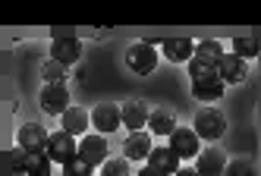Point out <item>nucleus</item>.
<instances>
[{
	"label": "nucleus",
	"instance_id": "15",
	"mask_svg": "<svg viewBox=\"0 0 261 176\" xmlns=\"http://www.w3.org/2000/svg\"><path fill=\"white\" fill-rule=\"evenodd\" d=\"M161 51H164L167 60H173V63H189L195 57V44L189 41V38H167V41L161 44Z\"/></svg>",
	"mask_w": 261,
	"mask_h": 176
},
{
	"label": "nucleus",
	"instance_id": "28",
	"mask_svg": "<svg viewBox=\"0 0 261 176\" xmlns=\"http://www.w3.org/2000/svg\"><path fill=\"white\" fill-rule=\"evenodd\" d=\"M139 176H161V173H158V170H151V167H142V170H139Z\"/></svg>",
	"mask_w": 261,
	"mask_h": 176
},
{
	"label": "nucleus",
	"instance_id": "26",
	"mask_svg": "<svg viewBox=\"0 0 261 176\" xmlns=\"http://www.w3.org/2000/svg\"><path fill=\"white\" fill-rule=\"evenodd\" d=\"M91 170L95 167H88L82 158H72L69 164H63V176H91Z\"/></svg>",
	"mask_w": 261,
	"mask_h": 176
},
{
	"label": "nucleus",
	"instance_id": "13",
	"mask_svg": "<svg viewBox=\"0 0 261 176\" xmlns=\"http://www.w3.org/2000/svg\"><path fill=\"white\" fill-rule=\"evenodd\" d=\"M148 120H151V110H148L145 101H129V104H123V126L126 129L142 132L148 126Z\"/></svg>",
	"mask_w": 261,
	"mask_h": 176
},
{
	"label": "nucleus",
	"instance_id": "9",
	"mask_svg": "<svg viewBox=\"0 0 261 176\" xmlns=\"http://www.w3.org/2000/svg\"><path fill=\"white\" fill-rule=\"evenodd\" d=\"M16 139H19V148H25L29 154H35V151H47L50 135H47L44 126H38V123H25Z\"/></svg>",
	"mask_w": 261,
	"mask_h": 176
},
{
	"label": "nucleus",
	"instance_id": "8",
	"mask_svg": "<svg viewBox=\"0 0 261 176\" xmlns=\"http://www.w3.org/2000/svg\"><path fill=\"white\" fill-rule=\"evenodd\" d=\"M148 167L158 170L161 176H176L179 173V154L167 145V148H154L151 154H148Z\"/></svg>",
	"mask_w": 261,
	"mask_h": 176
},
{
	"label": "nucleus",
	"instance_id": "1",
	"mask_svg": "<svg viewBox=\"0 0 261 176\" xmlns=\"http://www.w3.org/2000/svg\"><path fill=\"white\" fill-rule=\"evenodd\" d=\"M192 129L198 132V139L217 142L220 135L227 132V120H223V113H220V110L204 107V110H198V113H195V126H192Z\"/></svg>",
	"mask_w": 261,
	"mask_h": 176
},
{
	"label": "nucleus",
	"instance_id": "30",
	"mask_svg": "<svg viewBox=\"0 0 261 176\" xmlns=\"http://www.w3.org/2000/svg\"><path fill=\"white\" fill-rule=\"evenodd\" d=\"M91 176H95V173H91Z\"/></svg>",
	"mask_w": 261,
	"mask_h": 176
},
{
	"label": "nucleus",
	"instance_id": "11",
	"mask_svg": "<svg viewBox=\"0 0 261 176\" xmlns=\"http://www.w3.org/2000/svg\"><path fill=\"white\" fill-rule=\"evenodd\" d=\"M91 123H95V129H101V132H114L123 123V107H117V104H98L95 110H91Z\"/></svg>",
	"mask_w": 261,
	"mask_h": 176
},
{
	"label": "nucleus",
	"instance_id": "22",
	"mask_svg": "<svg viewBox=\"0 0 261 176\" xmlns=\"http://www.w3.org/2000/svg\"><path fill=\"white\" fill-rule=\"evenodd\" d=\"M195 57L198 60H208V63H220L223 47H220V41H198L195 44Z\"/></svg>",
	"mask_w": 261,
	"mask_h": 176
},
{
	"label": "nucleus",
	"instance_id": "17",
	"mask_svg": "<svg viewBox=\"0 0 261 176\" xmlns=\"http://www.w3.org/2000/svg\"><path fill=\"white\" fill-rule=\"evenodd\" d=\"M189 76H192V82H220L217 63L198 60V57H192V60H189Z\"/></svg>",
	"mask_w": 261,
	"mask_h": 176
},
{
	"label": "nucleus",
	"instance_id": "16",
	"mask_svg": "<svg viewBox=\"0 0 261 176\" xmlns=\"http://www.w3.org/2000/svg\"><path fill=\"white\" fill-rule=\"evenodd\" d=\"M151 135L148 132H129L126 135V142H123V154L129 161H145L148 154H151Z\"/></svg>",
	"mask_w": 261,
	"mask_h": 176
},
{
	"label": "nucleus",
	"instance_id": "6",
	"mask_svg": "<svg viewBox=\"0 0 261 176\" xmlns=\"http://www.w3.org/2000/svg\"><path fill=\"white\" fill-rule=\"evenodd\" d=\"M195 170L201 176H223V170H227V154H223L220 148H204L198 158H195Z\"/></svg>",
	"mask_w": 261,
	"mask_h": 176
},
{
	"label": "nucleus",
	"instance_id": "20",
	"mask_svg": "<svg viewBox=\"0 0 261 176\" xmlns=\"http://www.w3.org/2000/svg\"><path fill=\"white\" fill-rule=\"evenodd\" d=\"M50 158H47V151H35L29 154V167H25V176H50Z\"/></svg>",
	"mask_w": 261,
	"mask_h": 176
},
{
	"label": "nucleus",
	"instance_id": "23",
	"mask_svg": "<svg viewBox=\"0 0 261 176\" xmlns=\"http://www.w3.org/2000/svg\"><path fill=\"white\" fill-rule=\"evenodd\" d=\"M101 176H129V158H110L101 167Z\"/></svg>",
	"mask_w": 261,
	"mask_h": 176
},
{
	"label": "nucleus",
	"instance_id": "14",
	"mask_svg": "<svg viewBox=\"0 0 261 176\" xmlns=\"http://www.w3.org/2000/svg\"><path fill=\"white\" fill-rule=\"evenodd\" d=\"M25 167H29V151L19 148V145L0 154V173L4 176H22Z\"/></svg>",
	"mask_w": 261,
	"mask_h": 176
},
{
	"label": "nucleus",
	"instance_id": "10",
	"mask_svg": "<svg viewBox=\"0 0 261 176\" xmlns=\"http://www.w3.org/2000/svg\"><path fill=\"white\" fill-rule=\"evenodd\" d=\"M170 148L179 154V158H198V154H201V148H198V132L176 126L173 135H170Z\"/></svg>",
	"mask_w": 261,
	"mask_h": 176
},
{
	"label": "nucleus",
	"instance_id": "24",
	"mask_svg": "<svg viewBox=\"0 0 261 176\" xmlns=\"http://www.w3.org/2000/svg\"><path fill=\"white\" fill-rule=\"evenodd\" d=\"M233 54L242 57V60H249V57L258 54V41H255V38H236V41H233Z\"/></svg>",
	"mask_w": 261,
	"mask_h": 176
},
{
	"label": "nucleus",
	"instance_id": "27",
	"mask_svg": "<svg viewBox=\"0 0 261 176\" xmlns=\"http://www.w3.org/2000/svg\"><path fill=\"white\" fill-rule=\"evenodd\" d=\"M223 176H255V167H252V161H230Z\"/></svg>",
	"mask_w": 261,
	"mask_h": 176
},
{
	"label": "nucleus",
	"instance_id": "18",
	"mask_svg": "<svg viewBox=\"0 0 261 176\" xmlns=\"http://www.w3.org/2000/svg\"><path fill=\"white\" fill-rule=\"evenodd\" d=\"M88 123H91V116H88L82 107H69V110L63 113V129H66L69 135H82V129H88Z\"/></svg>",
	"mask_w": 261,
	"mask_h": 176
},
{
	"label": "nucleus",
	"instance_id": "19",
	"mask_svg": "<svg viewBox=\"0 0 261 176\" xmlns=\"http://www.w3.org/2000/svg\"><path fill=\"white\" fill-rule=\"evenodd\" d=\"M148 126H151L154 135H173L176 120H173L170 110H151V120H148Z\"/></svg>",
	"mask_w": 261,
	"mask_h": 176
},
{
	"label": "nucleus",
	"instance_id": "4",
	"mask_svg": "<svg viewBox=\"0 0 261 176\" xmlns=\"http://www.w3.org/2000/svg\"><path fill=\"white\" fill-rule=\"evenodd\" d=\"M79 158L88 167H104L107 164V139L104 135H85L79 142Z\"/></svg>",
	"mask_w": 261,
	"mask_h": 176
},
{
	"label": "nucleus",
	"instance_id": "25",
	"mask_svg": "<svg viewBox=\"0 0 261 176\" xmlns=\"http://www.w3.org/2000/svg\"><path fill=\"white\" fill-rule=\"evenodd\" d=\"M41 76L47 79V85H63V63L47 60V63H44V69H41Z\"/></svg>",
	"mask_w": 261,
	"mask_h": 176
},
{
	"label": "nucleus",
	"instance_id": "29",
	"mask_svg": "<svg viewBox=\"0 0 261 176\" xmlns=\"http://www.w3.org/2000/svg\"><path fill=\"white\" fill-rule=\"evenodd\" d=\"M176 176H201V173H198V170H189V167H182Z\"/></svg>",
	"mask_w": 261,
	"mask_h": 176
},
{
	"label": "nucleus",
	"instance_id": "12",
	"mask_svg": "<svg viewBox=\"0 0 261 176\" xmlns=\"http://www.w3.org/2000/svg\"><path fill=\"white\" fill-rule=\"evenodd\" d=\"M79 54H82L79 38H54V44H50V60L69 66V63L79 60Z\"/></svg>",
	"mask_w": 261,
	"mask_h": 176
},
{
	"label": "nucleus",
	"instance_id": "21",
	"mask_svg": "<svg viewBox=\"0 0 261 176\" xmlns=\"http://www.w3.org/2000/svg\"><path fill=\"white\" fill-rule=\"evenodd\" d=\"M223 94V82H192V97L198 101H217Z\"/></svg>",
	"mask_w": 261,
	"mask_h": 176
},
{
	"label": "nucleus",
	"instance_id": "7",
	"mask_svg": "<svg viewBox=\"0 0 261 176\" xmlns=\"http://www.w3.org/2000/svg\"><path fill=\"white\" fill-rule=\"evenodd\" d=\"M217 72H220V82L223 85H236V82H242L249 76V66H246V60L242 57H236V54H223L220 57V63H217Z\"/></svg>",
	"mask_w": 261,
	"mask_h": 176
},
{
	"label": "nucleus",
	"instance_id": "2",
	"mask_svg": "<svg viewBox=\"0 0 261 176\" xmlns=\"http://www.w3.org/2000/svg\"><path fill=\"white\" fill-rule=\"evenodd\" d=\"M126 63H129V69L139 72V76L154 72V66H158V51H154V44L151 41H136L133 47L126 51Z\"/></svg>",
	"mask_w": 261,
	"mask_h": 176
},
{
	"label": "nucleus",
	"instance_id": "5",
	"mask_svg": "<svg viewBox=\"0 0 261 176\" xmlns=\"http://www.w3.org/2000/svg\"><path fill=\"white\" fill-rule=\"evenodd\" d=\"M41 110L44 113H54V116H63L69 110V91L66 85H44L41 88Z\"/></svg>",
	"mask_w": 261,
	"mask_h": 176
},
{
	"label": "nucleus",
	"instance_id": "3",
	"mask_svg": "<svg viewBox=\"0 0 261 176\" xmlns=\"http://www.w3.org/2000/svg\"><path fill=\"white\" fill-rule=\"evenodd\" d=\"M47 158L57 161V164H69L72 158H79V148H76V135H69L66 129L54 132L50 142H47Z\"/></svg>",
	"mask_w": 261,
	"mask_h": 176
}]
</instances>
